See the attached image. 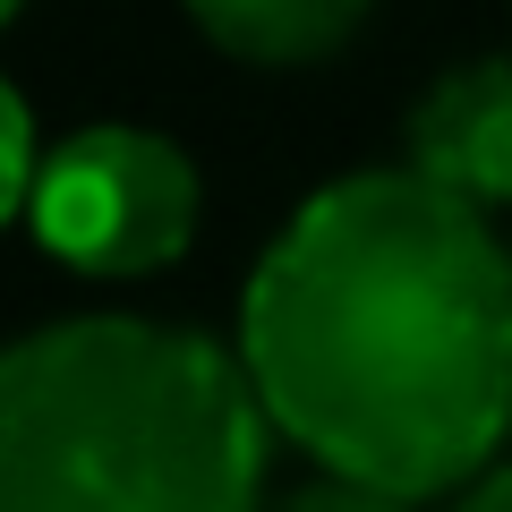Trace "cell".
I'll list each match as a JSON object with an SVG mask.
<instances>
[{
  "mask_svg": "<svg viewBox=\"0 0 512 512\" xmlns=\"http://www.w3.org/2000/svg\"><path fill=\"white\" fill-rule=\"evenodd\" d=\"M180 9L214 52L248 69H316L350 52L359 26L376 18V0H180Z\"/></svg>",
  "mask_w": 512,
  "mask_h": 512,
  "instance_id": "5b68a950",
  "label": "cell"
},
{
  "mask_svg": "<svg viewBox=\"0 0 512 512\" xmlns=\"http://www.w3.org/2000/svg\"><path fill=\"white\" fill-rule=\"evenodd\" d=\"M410 171L478 214L512 205V52L453 60L410 111Z\"/></svg>",
  "mask_w": 512,
  "mask_h": 512,
  "instance_id": "277c9868",
  "label": "cell"
},
{
  "mask_svg": "<svg viewBox=\"0 0 512 512\" xmlns=\"http://www.w3.org/2000/svg\"><path fill=\"white\" fill-rule=\"evenodd\" d=\"M282 512H419V504H402L384 487H350V478H308L299 495H282Z\"/></svg>",
  "mask_w": 512,
  "mask_h": 512,
  "instance_id": "52a82bcc",
  "label": "cell"
},
{
  "mask_svg": "<svg viewBox=\"0 0 512 512\" xmlns=\"http://www.w3.org/2000/svg\"><path fill=\"white\" fill-rule=\"evenodd\" d=\"M18 222L35 231V248L52 265H69L86 282H146L197 248L205 180L180 137L137 120H94L52 146Z\"/></svg>",
  "mask_w": 512,
  "mask_h": 512,
  "instance_id": "3957f363",
  "label": "cell"
},
{
  "mask_svg": "<svg viewBox=\"0 0 512 512\" xmlns=\"http://www.w3.org/2000/svg\"><path fill=\"white\" fill-rule=\"evenodd\" d=\"M239 342L163 316H60L0 359V512H265Z\"/></svg>",
  "mask_w": 512,
  "mask_h": 512,
  "instance_id": "7a4b0ae2",
  "label": "cell"
},
{
  "mask_svg": "<svg viewBox=\"0 0 512 512\" xmlns=\"http://www.w3.org/2000/svg\"><path fill=\"white\" fill-rule=\"evenodd\" d=\"M0 120H9V163H0V214H26V197H35L43 180V137H35V103H26V86H0Z\"/></svg>",
  "mask_w": 512,
  "mask_h": 512,
  "instance_id": "8992f818",
  "label": "cell"
},
{
  "mask_svg": "<svg viewBox=\"0 0 512 512\" xmlns=\"http://www.w3.org/2000/svg\"><path fill=\"white\" fill-rule=\"evenodd\" d=\"M444 512H512V461H495V470L478 478V487H461Z\"/></svg>",
  "mask_w": 512,
  "mask_h": 512,
  "instance_id": "ba28073f",
  "label": "cell"
},
{
  "mask_svg": "<svg viewBox=\"0 0 512 512\" xmlns=\"http://www.w3.org/2000/svg\"><path fill=\"white\" fill-rule=\"evenodd\" d=\"M0 9H9V18H18V9H26V0H0Z\"/></svg>",
  "mask_w": 512,
  "mask_h": 512,
  "instance_id": "9c48e42d",
  "label": "cell"
},
{
  "mask_svg": "<svg viewBox=\"0 0 512 512\" xmlns=\"http://www.w3.org/2000/svg\"><path fill=\"white\" fill-rule=\"evenodd\" d=\"M239 367L316 478L461 495L512 436V239L410 163L342 171L256 256Z\"/></svg>",
  "mask_w": 512,
  "mask_h": 512,
  "instance_id": "6da1fadb",
  "label": "cell"
}]
</instances>
